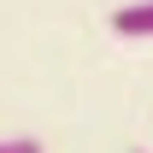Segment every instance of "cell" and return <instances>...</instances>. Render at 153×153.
<instances>
[{"label": "cell", "instance_id": "cell-1", "mask_svg": "<svg viewBox=\"0 0 153 153\" xmlns=\"http://www.w3.org/2000/svg\"><path fill=\"white\" fill-rule=\"evenodd\" d=\"M106 30L124 41H153V0H130V6H118L112 18H106Z\"/></svg>", "mask_w": 153, "mask_h": 153}, {"label": "cell", "instance_id": "cell-3", "mask_svg": "<svg viewBox=\"0 0 153 153\" xmlns=\"http://www.w3.org/2000/svg\"><path fill=\"white\" fill-rule=\"evenodd\" d=\"M130 153H141V147H130Z\"/></svg>", "mask_w": 153, "mask_h": 153}, {"label": "cell", "instance_id": "cell-2", "mask_svg": "<svg viewBox=\"0 0 153 153\" xmlns=\"http://www.w3.org/2000/svg\"><path fill=\"white\" fill-rule=\"evenodd\" d=\"M0 153H47L36 135H0Z\"/></svg>", "mask_w": 153, "mask_h": 153}]
</instances>
